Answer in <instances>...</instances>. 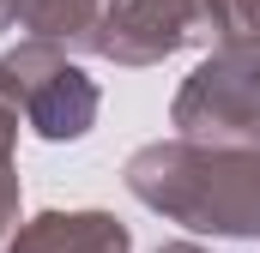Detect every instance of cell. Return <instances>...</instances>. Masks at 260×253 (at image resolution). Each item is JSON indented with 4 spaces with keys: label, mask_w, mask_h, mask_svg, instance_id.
Segmentation results:
<instances>
[{
    "label": "cell",
    "mask_w": 260,
    "mask_h": 253,
    "mask_svg": "<svg viewBox=\"0 0 260 253\" xmlns=\"http://www.w3.org/2000/svg\"><path fill=\"white\" fill-rule=\"evenodd\" d=\"M133 193L194 229L260 235V157H194L182 145L133 157Z\"/></svg>",
    "instance_id": "obj_1"
},
{
    "label": "cell",
    "mask_w": 260,
    "mask_h": 253,
    "mask_svg": "<svg viewBox=\"0 0 260 253\" xmlns=\"http://www.w3.org/2000/svg\"><path fill=\"white\" fill-rule=\"evenodd\" d=\"M176 121L206 139H230V133H254L260 121V49H230L212 66H200L194 85L176 103Z\"/></svg>",
    "instance_id": "obj_2"
},
{
    "label": "cell",
    "mask_w": 260,
    "mask_h": 253,
    "mask_svg": "<svg viewBox=\"0 0 260 253\" xmlns=\"http://www.w3.org/2000/svg\"><path fill=\"white\" fill-rule=\"evenodd\" d=\"M0 72L6 78H30L24 85V109H30V121H37L43 139H79L91 126V115H97V91L85 85V72L61 66L43 49H24V55L0 61Z\"/></svg>",
    "instance_id": "obj_3"
},
{
    "label": "cell",
    "mask_w": 260,
    "mask_h": 253,
    "mask_svg": "<svg viewBox=\"0 0 260 253\" xmlns=\"http://www.w3.org/2000/svg\"><path fill=\"white\" fill-rule=\"evenodd\" d=\"M218 18V0H115L109 6V30L97 36L115 61H157L176 43L200 36L194 24Z\"/></svg>",
    "instance_id": "obj_4"
},
{
    "label": "cell",
    "mask_w": 260,
    "mask_h": 253,
    "mask_svg": "<svg viewBox=\"0 0 260 253\" xmlns=\"http://www.w3.org/2000/svg\"><path fill=\"white\" fill-rule=\"evenodd\" d=\"M12 253H127V235L109 217H43Z\"/></svg>",
    "instance_id": "obj_5"
},
{
    "label": "cell",
    "mask_w": 260,
    "mask_h": 253,
    "mask_svg": "<svg viewBox=\"0 0 260 253\" xmlns=\"http://www.w3.org/2000/svg\"><path fill=\"white\" fill-rule=\"evenodd\" d=\"M6 211H12V181H6V163H0V223H6Z\"/></svg>",
    "instance_id": "obj_6"
},
{
    "label": "cell",
    "mask_w": 260,
    "mask_h": 253,
    "mask_svg": "<svg viewBox=\"0 0 260 253\" xmlns=\"http://www.w3.org/2000/svg\"><path fill=\"white\" fill-rule=\"evenodd\" d=\"M6 18H12V0H0V24H6Z\"/></svg>",
    "instance_id": "obj_7"
},
{
    "label": "cell",
    "mask_w": 260,
    "mask_h": 253,
    "mask_svg": "<svg viewBox=\"0 0 260 253\" xmlns=\"http://www.w3.org/2000/svg\"><path fill=\"white\" fill-rule=\"evenodd\" d=\"M170 253H194V247H170Z\"/></svg>",
    "instance_id": "obj_8"
}]
</instances>
